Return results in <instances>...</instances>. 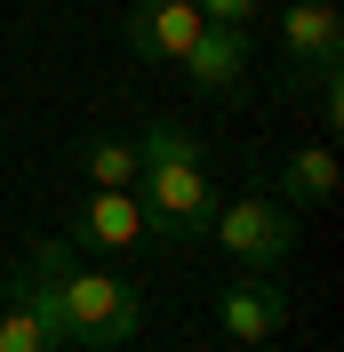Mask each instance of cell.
I'll list each match as a JSON object with an SVG mask.
<instances>
[{"label":"cell","mask_w":344,"mask_h":352,"mask_svg":"<svg viewBox=\"0 0 344 352\" xmlns=\"http://www.w3.org/2000/svg\"><path fill=\"white\" fill-rule=\"evenodd\" d=\"M8 296L24 312H41L56 329V344H80V352H120L136 336V320H144L136 288L120 272H105V264H80L72 241H56V232L32 241L24 272H8Z\"/></svg>","instance_id":"1"},{"label":"cell","mask_w":344,"mask_h":352,"mask_svg":"<svg viewBox=\"0 0 344 352\" xmlns=\"http://www.w3.org/2000/svg\"><path fill=\"white\" fill-rule=\"evenodd\" d=\"M136 208H144V232H160V241L208 232L216 184H208V160H200V136L184 120H152L136 136Z\"/></svg>","instance_id":"2"},{"label":"cell","mask_w":344,"mask_h":352,"mask_svg":"<svg viewBox=\"0 0 344 352\" xmlns=\"http://www.w3.org/2000/svg\"><path fill=\"white\" fill-rule=\"evenodd\" d=\"M208 232L224 241V256L248 264V272H280V264L297 256V208L272 192H240V200H216Z\"/></svg>","instance_id":"3"},{"label":"cell","mask_w":344,"mask_h":352,"mask_svg":"<svg viewBox=\"0 0 344 352\" xmlns=\"http://www.w3.org/2000/svg\"><path fill=\"white\" fill-rule=\"evenodd\" d=\"M216 320H224L233 344H272V336L288 329V288H280V272H240V280H224L216 288Z\"/></svg>","instance_id":"4"},{"label":"cell","mask_w":344,"mask_h":352,"mask_svg":"<svg viewBox=\"0 0 344 352\" xmlns=\"http://www.w3.org/2000/svg\"><path fill=\"white\" fill-rule=\"evenodd\" d=\"M176 72L193 96H240L248 88V24H200V41L184 48Z\"/></svg>","instance_id":"5"},{"label":"cell","mask_w":344,"mask_h":352,"mask_svg":"<svg viewBox=\"0 0 344 352\" xmlns=\"http://www.w3.org/2000/svg\"><path fill=\"white\" fill-rule=\"evenodd\" d=\"M200 24L208 16H200L193 0H136L120 32H129V48L144 56V65H184V48L200 41Z\"/></svg>","instance_id":"6"},{"label":"cell","mask_w":344,"mask_h":352,"mask_svg":"<svg viewBox=\"0 0 344 352\" xmlns=\"http://www.w3.org/2000/svg\"><path fill=\"white\" fill-rule=\"evenodd\" d=\"M280 48H288V72L344 65V16H336V0H288V8H280Z\"/></svg>","instance_id":"7"},{"label":"cell","mask_w":344,"mask_h":352,"mask_svg":"<svg viewBox=\"0 0 344 352\" xmlns=\"http://www.w3.org/2000/svg\"><path fill=\"white\" fill-rule=\"evenodd\" d=\"M72 241L96 248V256L136 248V241H144V208H136V192H129V184H88L80 217H72Z\"/></svg>","instance_id":"8"},{"label":"cell","mask_w":344,"mask_h":352,"mask_svg":"<svg viewBox=\"0 0 344 352\" xmlns=\"http://www.w3.org/2000/svg\"><path fill=\"white\" fill-rule=\"evenodd\" d=\"M336 184H344V168H336L328 144H297V153L280 160V200H288V208H328Z\"/></svg>","instance_id":"9"},{"label":"cell","mask_w":344,"mask_h":352,"mask_svg":"<svg viewBox=\"0 0 344 352\" xmlns=\"http://www.w3.org/2000/svg\"><path fill=\"white\" fill-rule=\"evenodd\" d=\"M80 168H88V184H129V192H136V144H129V136H88Z\"/></svg>","instance_id":"10"},{"label":"cell","mask_w":344,"mask_h":352,"mask_svg":"<svg viewBox=\"0 0 344 352\" xmlns=\"http://www.w3.org/2000/svg\"><path fill=\"white\" fill-rule=\"evenodd\" d=\"M0 352H65V344H56V329H48L41 312H24L17 296H8V305H0Z\"/></svg>","instance_id":"11"},{"label":"cell","mask_w":344,"mask_h":352,"mask_svg":"<svg viewBox=\"0 0 344 352\" xmlns=\"http://www.w3.org/2000/svg\"><path fill=\"white\" fill-rule=\"evenodd\" d=\"M208 24H248V16H264V0H193Z\"/></svg>","instance_id":"12"}]
</instances>
